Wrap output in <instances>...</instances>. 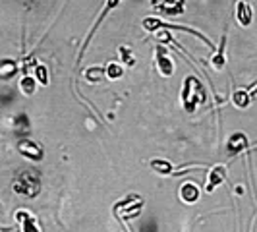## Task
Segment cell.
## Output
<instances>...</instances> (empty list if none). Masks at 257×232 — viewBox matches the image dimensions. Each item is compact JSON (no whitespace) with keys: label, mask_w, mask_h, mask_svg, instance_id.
Segmentation results:
<instances>
[{"label":"cell","mask_w":257,"mask_h":232,"mask_svg":"<svg viewBox=\"0 0 257 232\" xmlns=\"http://www.w3.org/2000/svg\"><path fill=\"white\" fill-rule=\"evenodd\" d=\"M33 79L41 83V85H49V70H47V66L43 64H35V76Z\"/></svg>","instance_id":"cell-18"},{"label":"cell","mask_w":257,"mask_h":232,"mask_svg":"<svg viewBox=\"0 0 257 232\" xmlns=\"http://www.w3.org/2000/svg\"><path fill=\"white\" fill-rule=\"evenodd\" d=\"M104 76L108 77V79H120V77L124 76V66H120L118 62H110V64L104 68Z\"/></svg>","instance_id":"cell-16"},{"label":"cell","mask_w":257,"mask_h":232,"mask_svg":"<svg viewBox=\"0 0 257 232\" xmlns=\"http://www.w3.org/2000/svg\"><path fill=\"white\" fill-rule=\"evenodd\" d=\"M247 147H249V145H247V140H245L244 134H240V132H238V134H232L230 140H228V151H230L232 155L242 153Z\"/></svg>","instance_id":"cell-10"},{"label":"cell","mask_w":257,"mask_h":232,"mask_svg":"<svg viewBox=\"0 0 257 232\" xmlns=\"http://www.w3.org/2000/svg\"><path fill=\"white\" fill-rule=\"evenodd\" d=\"M201 103H205V89L201 87V83L193 76L184 79V89H182V104L186 108L188 114H193L195 108Z\"/></svg>","instance_id":"cell-2"},{"label":"cell","mask_w":257,"mask_h":232,"mask_svg":"<svg viewBox=\"0 0 257 232\" xmlns=\"http://www.w3.org/2000/svg\"><path fill=\"white\" fill-rule=\"evenodd\" d=\"M155 64H157V70L161 72V76L170 77L174 74V62H172V58L168 56L167 49H165L163 45H159V47L155 49Z\"/></svg>","instance_id":"cell-3"},{"label":"cell","mask_w":257,"mask_h":232,"mask_svg":"<svg viewBox=\"0 0 257 232\" xmlns=\"http://www.w3.org/2000/svg\"><path fill=\"white\" fill-rule=\"evenodd\" d=\"M120 2H122V0H106V4H104V10H103V12H101V14H99V18H97V22H95V24H93V27H91V31H89V35H87V41H85V45H83V49H85V47L89 45L91 35H93L95 31H97V27H99V24L103 22V18H104V16H106V14L110 12L112 8H116V6L120 4ZM83 49H81V51H83Z\"/></svg>","instance_id":"cell-11"},{"label":"cell","mask_w":257,"mask_h":232,"mask_svg":"<svg viewBox=\"0 0 257 232\" xmlns=\"http://www.w3.org/2000/svg\"><path fill=\"white\" fill-rule=\"evenodd\" d=\"M226 182V168L224 167H213L211 172H209V180H207L205 186V192L207 193H213L219 186H222Z\"/></svg>","instance_id":"cell-6"},{"label":"cell","mask_w":257,"mask_h":232,"mask_svg":"<svg viewBox=\"0 0 257 232\" xmlns=\"http://www.w3.org/2000/svg\"><path fill=\"white\" fill-rule=\"evenodd\" d=\"M14 219H16V222L20 224V230H22V232H41L39 220L35 219V217H33L29 211H26V209L16 211Z\"/></svg>","instance_id":"cell-5"},{"label":"cell","mask_w":257,"mask_h":232,"mask_svg":"<svg viewBox=\"0 0 257 232\" xmlns=\"http://www.w3.org/2000/svg\"><path fill=\"white\" fill-rule=\"evenodd\" d=\"M151 4H153L155 10H163L168 14H178L184 10L182 0H151Z\"/></svg>","instance_id":"cell-9"},{"label":"cell","mask_w":257,"mask_h":232,"mask_svg":"<svg viewBox=\"0 0 257 232\" xmlns=\"http://www.w3.org/2000/svg\"><path fill=\"white\" fill-rule=\"evenodd\" d=\"M103 76H104V68H101V66H93V68H89L85 72V79L89 83H99L103 79Z\"/></svg>","instance_id":"cell-17"},{"label":"cell","mask_w":257,"mask_h":232,"mask_svg":"<svg viewBox=\"0 0 257 232\" xmlns=\"http://www.w3.org/2000/svg\"><path fill=\"white\" fill-rule=\"evenodd\" d=\"M149 167L153 168L157 174H161V176H170L172 174V163H168L165 159H153L151 163H149Z\"/></svg>","instance_id":"cell-13"},{"label":"cell","mask_w":257,"mask_h":232,"mask_svg":"<svg viewBox=\"0 0 257 232\" xmlns=\"http://www.w3.org/2000/svg\"><path fill=\"white\" fill-rule=\"evenodd\" d=\"M0 70H4V72H0V77H10L16 72V64L14 62H2Z\"/></svg>","instance_id":"cell-19"},{"label":"cell","mask_w":257,"mask_h":232,"mask_svg":"<svg viewBox=\"0 0 257 232\" xmlns=\"http://www.w3.org/2000/svg\"><path fill=\"white\" fill-rule=\"evenodd\" d=\"M12 190L18 195H26V197H35L41 190V176L37 170L33 168H24L16 174V180L12 184Z\"/></svg>","instance_id":"cell-1"},{"label":"cell","mask_w":257,"mask_h":232,"mask_svg":"<svg viewBox=\"0 0 257 232\" xmlns=\"http://www.w3.org/2000/svg\"><path fill=\"white\" fill-rule=\"evenodd\" d=\"M180 197H182V201H184V203H188V205L195 203V201L199 199V188H197V184H193V182H186V184H182Z\"/></svg>","instance_id":"cell-8"},{"label":"cell","mask_w":257,"mask_h":232,"mask_svg":"<svg viewBox=\"0 0 257 232\" xmlns=\"http://www.w3.org/2000/svg\"><path fill=\"white\" fill-rule=\"evenodd\" d=\"M253 91H255V83L249 87V91H245V89L234 91V95H232L234 106H238V108H247V106L251 104V101H253Z\"/></svg>","instance_id":"cell-7"},{"label":"cell","mask_w":257,"mask_h":232,"mask_svg":"<svg viewBox=\"0 0 257 232\" xmlns=\"http://www.w3.org/2000/svg\"><path fill=\"white\" fill-rule=\"evenodd\" d=\"M18 151H20L22 157H26V159L33 161V163L43 161V149H41V145L35 143L33 140H22V142L18 143Z\"/></svg>","instance_id":"cell-4"},{"label":"cell","mask_w":257,"mask_h":232,"mask_svg":"<svg viewBox=\"0 0 257 232\" xmlns=\"http://www.w3.org/2000/svg\"><path fill=\"white\" fill-rule=\"evenodd\" d=\"M251 6L247 4V2H240L238 4V8H236V18H238V22H240V26H249V22H251Z\"/></svg>","instance_id":"cell-12"},{"label":"cell","mask_w":257,"mask_h":232,"mask_svg":"<svg viewBox=\"0 0 257 232\" xmlns=\"http://www.w3.org/2000/svg\"><path fill=\"white\" fill-rule=\"evenodd\" d=\"M37 89V81L33 79V76H24L20 79V91L26 95V97H31Z\"/></svg>","instance_id":"cell-15"},{"label":"cell","mask_w":257,"mask_h":232,"mask_svg":"<svg viewBox=\"0 0 257 232\" xmlns=\"http://www.w3.org/2000/svg\"><path fill=\"white\" fill-rule=\"evenodd\" d=\"M224 47H226V37H222V43H220L219 51L211 56V66L215 70H222L224 64H226V56H224Z\"/></svg>","instance_id":"cell-14"},{"label":"cell","mask_w":257,"mask_h":232,"mask_svg":"<svg viewBox=\"0 0 257 232\" xmlns=\"http://www.w3.org/2000/svg\"><path fill=\"white\" fill-rule=\"evenodd\" d=\"M120 52H122V58H124L128 64H134V62H136V58L132 56V52H130L128 47H120Z\"/></svg>","instance_id":"cell-20"}]
</instances>
